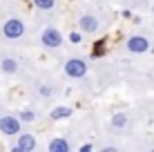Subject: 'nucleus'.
<instances>
[{"mask_svg":"<svg viewBox=\"0 0 154 152\" xmlns=\"http://www.w3.org/2000/svg\"><path fill=\"white\" fill-rule=\"evenodd\" d=\"M127 51H132V54H143V51L150 49V40L145 38V36H132V38H127Z\"/></svg>","mask_w":154,"mask_h":152,"instance_id":"4","label":"nucleus"},{"mask_svg":"<svg viewBox=\"0 0 154 152\" xmlns=\"http://www.w3.org/2000/svg\"><path fill=\"white\" fill-rule=\"evenodd\" d=\"M34 5L38 9H45V11H47V9H54L56 7V0H34Z\"/></svg>","mask_w":154,"mask_h":152,"instance_id":"12","label":"nucleus"},{"mask_svg":"<svg viewBox=\"0 0 154 152\" xmlns=\"http://www.w3.org/2000/svg\"><path fill=\"white\" fill-rule=\"evenodd\" d=\"M47 148H49V152H69V141L67 139H51Z\"/></svg>","mask_w":154,"mask_h":152,"instance_id":"8","label":"nucleus"},{"mask_svg":"<svg viewBox=\"0 0 154 152\" xmlns=\"http://www.w3.org/2000/svg\"><path fill=\"white\" fill-rule=\"evenodd\" d=\"M34 119H36V114L31 112V110H25V112H20V121H25V123H34Z\"/></svg>","mask_w":154,"mask_h":152,"instance_id":"13","label":"nucleus"},{"mask_svg":"<svg viewBox=\"0 0 154 152\" xmlns=\"http://www.w3.org/2000/svg\"><path fill=\"white\" fill-rule=\"evenodd\" d=\"M0 70H2L5 74H16V72H18V60L7 56V58L0 60Z\"/></svg>","mask_w":154,"mask_h":152,"instance_id":"9","label":"nucleus"},{"mask_svg":"<svg viewBox=\"0 0 154 152\" xmlns=\"http://www.w3.org/2000/svg\"><path fill=\"white\" fill-rule=\"evenodd\" d=\"M103 40H100V43H96V51H94V56H100V54H103Z\"/></svg>","mask_w":154,"mask_h":152,"instance_id":"15","label":"nucleus"},{"mask_svg":"<svg viewBox=\"0 0 154 152\" xmlns=\"http://www.w3.org/2000/svg\"><path fill=\"white\" fill-rule=\"evenodd\" d=\"M36 137L34 134H20L18 137V143H16V148L14 150H18V152H31V150H36Z\"/></svg>","mask_w":154,"mask_h":152,"instance_id":"6","label":"nucleus"},{"mask_svg":"<svg viewBox=\"0 0 154 152\" xmlns=\"http://www.w3.org/2000/svg\"><path fill=\"white\" fill-rule=\"evenodd\" d=\"M69 114H72V110L69 107H63V105L51 110V119H54V121H58V119H67Z\"/></svg>","mask_w":154,"mask_h":152,"instance_id":"10","label":"nucleus"},{"mask_svg":"<svg viewBox=\"0 0 154 152\" xmlns=\"http://www.w3.org/2000/svg\"><path fill=\"white\" fill-rule=\"evenodd\" d=\"M0 132L2 134H9V137H14V134H20V116H2L0 119Z\"/></svg>","mask_w":154,"mask_h":152,"instance_id":"5","label":"nucleus"},{"mask_svg":"<svg viewBox=\"0 0 154 152\" xmlns=\"http://www.w3.org/2000/svg\"><path fill=\"white\" fill-rule=\"evenodd\" d=\"M2 36H5L7 40H18V38H23V36H25V25H23V20L9 18L7 23L2 25Z\"/></svg>","mask_w":154,"mask_h":152,"instance_id":"1","label":"nucleus"},{"mask_svg":"<svg viewBox=\"0 0 154 152\" xmlns=\"http://www.w3.org/2000/svg\"><path fill=\"white\" fill-rule=\"evenodd\" d=\"M40 43L45 45L47 49H56V47L63 45V34L56 27H47V29H42V34H40Z\"/></svg>","mask_w":154,"mask_h":152,"instance_id":"2","label":"nucleus"},{"mask_svg":"<svg viewBox=\"0 0 154 152\" xmlns=\"http://www.w3.org/2000/svg\"><path fill=\"white\" fill-rule=\"evenodd\" d=\"M65 74L72 78H83L87 74V63L83 58H69L65 63Z\"/></svg>","mask_w":154,"mask_h":152,"instance_id":"3","label":"nucleus"},{"mask_svg":"<svg viewBox=\"0 0 154 152\" xmlns=\"http://www.w3.org/2000/svg\"><path fill=\"white\" fill-rule=\"evenodd\" d=\"M89 150H92V143H87V145H83V148H81V152H89Z\"/></svg>","mask_w":154,"mask_h":152,"instance_id":"17","label":"nucleus"},{"mask_svg":"<svg viewBox=\"0 0 154 152\" xmlns=\"http://www.w3.org/2000/svg\"><path fill=\"white\" fill-rule=\"evenodd\" d=\"M40 94H42V96H49V94H51V90H49L47 85H42V87H40Z\"/></svg>","mask_w":154,"mask_h":152,"instance_id":"16","label":"nucleus"},{"mask_svg":"<svg viewBox=\"0 0 154 152\" xmlns=\"http://www.w3.org/2000/svg\"><path fill=\"white\" fill-rule=\"evenodd\" d=\"M78 25H81V31H87V34H94V31L98 29V20L94 18L92 14H85V16H81Z\"/></svg>","mask_w":154,"mask_h":152,"instance_id":"7","label":"nucleus"},{"mask_svg":"<svg viewBox=\"0 0 154 152\" xmlns=\"http://www.w3.org/2000/svg\"><path fill=\"white\" fill-rule=\"evenodd\" d=\"M69 40H72V43H81V34H78V31L69 34Z\"/></svg>","mask_w":154,"mask_h":152,"instance_id":"14","label":"nucleus"},{"mask_svg":"<svg viewBox=\"0 0 154 152\" xmlns=\"http://www.w3.org/2000/svg\"><path fill=\"white\" fill-rule=\"evenodd\" d=\"M112 125L116 130L125 128V125H127V116H125V114H114V116H112Z\"/></svg>","mask_w":154,"mask_h":152,"instance_id":"11","label":"nucleus"}]
</instances>
